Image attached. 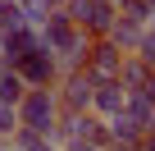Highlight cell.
<instances>
[{"instance_id": "obj_1", "label": "cell", "mask_w": 155, "mask_h": 151, "mask_svg": "<svg viewBox=\"0 0 155 151\" xmlns=\"http://www.w3.org/2000/svg\"><path fill=\"white\" fill-rule=\"evenodd\" d=\"M14 115H18V128H23V133H37V137L55 142L59 101H55V92H50V87H28V92H23V101L14 105Z\"/></svg>"}, {"instance_id": "obj_2", "label": "cell", "mask_w": 155, "mask_h": 151, "mask_svg": "<svg viewBox=\"0 0 155 151\" xmlns=\"http://www.w3.org/2000/svg\"><path fill=\"white\" fill-rule=\"evenodd\" d=\"M64 14H68V23L82 32V37H105L110 32V23H114V5H101V0H64Z\"/></svg>"}, {"instance_id": "obj_3", "label": "cell", "mask_w": 155, "mask_h": 151, "mask_svg": "<svg viewBox=\"0 0 155 151\" xmlns=\"http://www.w3.org/2000/svg\"><path fill=\"white\" fill-rule=\"evenodd\" d=\"M119 64H123V50L110 46L105 37H96V41L87 46V64H82V73H87L91 83H114V78H119Z\"/></svg>"}, {"instance_id": "obj_4", "label": "cell", "mask_w": 155, "mask_h": 151, "mask_svg": "<svg viewBox=\"0 0 155 151\" xmlns=\"http://www.w3.org/2000/svg\"><path fill=\"white\" fill-rule=\"evenodd\" d=\"M91 78L82 69L78 73H68V78H59V92H55V101H59V115H87L91 110Z\"/></svg>"}, {"instance_id": "obj_5", "label": "cell", "mask_w": 155, "mask_h": 151, "mask_svg": "<svg viewBox=\"0 0 155 151\" xmlns=\"http://www.w3.org/2000/svg\"><path fill=\"white\" fill-rule=\"evenodd\" d=\"M14 73L28 83V87H50L59 73H55V55L46 50V46H37V50H28L18 64H14Z\"/></svg>"}, {"instance_id": "obj_6", "label": "cell", "mask_w": 155, "mask_h": 151, "mask_svg": "<svg viewBox=\"0 0 155 151\" xmlns=\"http://www.w3.org/2000/svg\"><path fill=\"white\" fill-rule=\"evenodd\" d=\"M37 46H41V41H37V28H28V23H23V28H9V32H0V60H5L9 69H14L28 50H37Z\"/></svg>"}, {"instance_id": "obj_7", "label": "cell", "mask_w": 155, "mask_h": 151, "mask_svg": "<svg viewBox=\"0 0 155 151\" xmlns=\"http://www.w3.org/2000/svg\"><path fill=\"white\" fill-rule=\"evenodd\" d=\"M123 101H128V92H123L119 83H96V87H91V115H96V119H114V115L123 110Z\"/></svg>"}, {"instance_id": "obj_8", "label": "cell", "mask_w": 155, "mask_h": 151, "mask_svg": "<svg viewBox=\"0 0 155 151\" xmlns=\"http://www.w3.org/2000/svg\"><path fill=\"white\" fill-rule=\"evenodd\" d=\"M105 128H110V142H141V133H146V124L132 110H119L114 119H105Z\"/></svg>"}, {"instance_id": "obj_9", "label": "cell", "mask_w": 155, "mask_h": 151, "mask_svg": "<svg viewBox=\"0 0 155 151\" xmlns=\"http://www.w3.org/2000/svg\"><path fill=\"white\" fill-rule=\"evenodd\" d=\"M146 78H150V69H146L137 55H123V64H119V78H114V83H119V87L132 96V92H141V87H146Z\"/></svg>"}, {"instance_id": "obj_10", "label": "cell", "mask_w": 155, "mask_h": 151, "mask_svg": "<svg viewBox=\"0 0 155 151\" xmlns=\"http://www.w3.org/2000/svg\"><path fill=\"white\" fill-rule=\"evenodd\" d=\"M114 14H119L123 23H132V28H146V23H150V5H146V0H119Z\"/></svg>"}, {"instance_id": "obj_11", "label": "cell", "mask_w": 155, "mask_h": 151, "mask_svg": "<svg viewBox=\"0 0 155 151\" xmlns=\"http://www.w3.org/2000/svg\"><path fill=\"white\" fill-rule=\"evenodd\" d=\"M23 92H28V83L9 69L5 78H0V105H18V101H23Z\"/></svg>"}, {"instance_id": "obj_12", "label": "cell", "mask_w": 155, "mask_h": 151, "mask_svg": "<svg viewBox=\"0 0 155 151\" xmlns=\"http://www.w3.org/2000/svg\"><path fill=\"white\" fill-rule=\"evenodd\" d=\"M9 151H59V146L46 142V137H37V133H23V128H18V133L9 137Z\"/></svg>"}, {"instance_id": "obj_13", "label": "cell", "mask_w": 155, "mask_h": 151, "mask_svg": "<svg viewBox=\"0 0 155 151\" xmlns=\"http://www.w3.org/2000/svg\"><path fill=\"white\" fill-rule=\"evenodd\" d=\"M9 28H23L18 0H0V32H9Z\"/></svg>"}, {"instance_id": "obj_14", "label": "cell", "mask_w": 155, "mask_h": 151, "mask_svg": "<svg viewBox=\"0 0 155 151\" xmlns=\"http://www.w3.org/2000/svg\"><path fill=\"white\" fill-rule=\"evenodd\" d=\"M14 133H18V115H14V105H0V137L9 142Z\"/></svg>"}, {"instance_id": "obj_15", "label": "cell", "mask_w": 155, "mask_h": 151, "mask_svg": "<svg viewBox=\"0 0 155 151\" xmlns=\"http://www.w3.org/2000/svg\"><path fill=\"white\" fill-rule=\"evenodd\" d=\"M105 151H137V142H110Z\"/></svg>"}, {"instance_id": "obj_16", "label": "cell", "mask_w": 155, "mask_h": 151, "mask_svg": "<svg viewBox=\"0 0 155 151\" xmlns=\"http://www.w3.org/2000/svg\"><path fill=\"white\" fill-rule=\"evenodd\" d=\"M101 5H119V0H101Z\"/></svg>"}]
</instances>
